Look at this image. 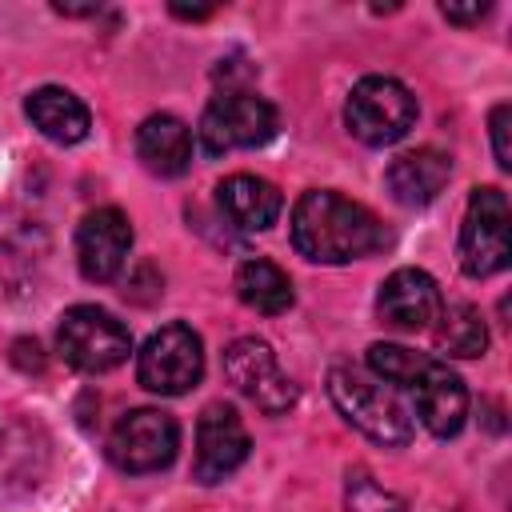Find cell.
Returning <instances> with one entry per match:
<instances>
[{
	"instance_id": "cell-18",
	"label": "cell",
	"mask_w": 512,
	"mask_h": 512,
	"mask_svg": "<svg viewBox=\"0 0 512 512\" xmlns=\"http://www.w3.org/2000/svg\"><path fill=\"white\" fill-rule=\"evenodd\" d=\"M236 296L264 316H280L292 308V280L272 260L256 256V260H244L236 268Z\"/></svg>"
},
{
	"instance_id": "cell-6",
	"label": "cell",
	"mask_w": 512,
	"mask_h": 512,
	"mask_svg": "<svg viewBox=\"0 0 512 512\" xmlns=\"http://www.w3.org/2000/svg\"><path fill=\"white\" fill-rule=\"evenodd\" d=\"M272 136H276V108L264 96L244 88H228L200 116V140L212 156L256 148V144H268Z\"/></svg>"
},
{
	"instance_id": "cell-13",
	"label": "cell",
	"mask_w": 512,
	"mask_h": 512,
	"mask_svg": "<svg viewBox=\"0 0 512 512\" xmlns=\"http://www.w3.org/2000/svg\"><path fill=\"white\" fill-rule=\"evenodd\" d=\"M444 300H440V288L428 272L420 268H396L384 284H380V296H376V316L396 328V332H420V328H432L436 316H440Z\"/></svg>"
},
{
	"instance_id": "cell-2",
	"label": "cell",
	"mask_w": 512,
	"mask_h": 512,
	"mask_svg": "<svg viewBox=\"0 0 512 512\" xmlns=\"http://www.w3.org/2000/svg\"><path fill=\"white\" fill-rule=\"evenodd\" d=\"M328 396L352 428H360L368 440H376L384 448H404L416 432L412 412L400 400V392L372 372H360L348 364L332 368L328 372Z\"/></svg>"
},
{
	"instance_id": "cell-20",
	"label": "cell",
	"mask_w": 512,
	"mask_h": 512,
	"mask_svg": "<svg viewBox=\"0 0 512 512\" xmlns=\"http://www.w3.org/2000/svg\"><path fill=\"white\" fill-rule=\"evenodd\" d=\"M344 504H348V512H404V500L396 492H388L384 484H376L364 468L348 472Z\"/></svg>"
},
{
	"instance_id": "cell-21",
	"label": "cell",
	"mask_w": 512,
	"mask_h": 512,
	"mask_svg": "<svg viewBox=\"0 0 512 512\" xmlns=\"http://www.w3.org/2000/svg\"><path fill=\"white\" fill-rule=\"evenodd\" d=\"M488 128H492L496 164H500V168H512V108H508V104H496L492 116H488Z\"/></svg>"
},
{
	"instance_id": "cell-8",
	"label": "cell",
	"mask_w": 512,
	"mask_h": 512,
	"mask_svg": "<svg viewBox=\"0 0 512 512\" xmlns=\"http://www.w3.org/2000/svg\"><path fill=\"white\" fill-rule=\"evenodd\" d=\"M176 448H180V428L160 408H136L120 416L108 436V460L132 476L168 468L176 460Z\"/></svg>"
},
{
	"instance_id": "cell-7",
	"label": "cell",
	"mask_w": 512,
	"mask_h": 512,
	"mask_svg": "<svg viewBox=\"0 0 512 512\" xmlns=\"http://www.w3.org/2000/svg\"><path fill=\"white\" fill-rule=\"evenodd\" d=\"M508 200L500 188H476L460 224V268L476 280L508 268Z\"/></svg>"
},
{
	"instance_id": "cell-19",
	"label": "cell",
	"mask_w": 512,
	"mask_h": 512,
	"mask_svg": "<svg viewBox=\"0 0 512 512\" xmlns=\"http://www.w3.org/2000/svg\"><path fill=\"white\" fill-rule=\"evenodd\" d=\"M436 348L448 352V356H460V360L484 356L488 328H484L480 308H472V304H444L440 316H436Z\"/></svg>"
},
{
	"instance_id": "cell-15",
	"label": "cell",
	"mask_w": 512,
	"mask_h": 512,
	"mask_svg": "<svg viewBox=\"0 0 512 512\" xmlns=\"http://www.w3.org/2000/svg\"><path fill=\"white\" fill-rule=\"evenodd\" d=\"M136 156L156 176H184L192 164V132L184 120L156 112L136 128Z\"/></svg>"
},
{
	"instance_id": "cell-17",
	"label": "cell",
	"mask_w": 512,
	"mask_h": 512,
	"mask_svg": "<svg viewBox=\"0 0 512 512\" xmlns=\"http://www.w3.org/2000/svg\"><path fill=\"white\" fill-rule=\"evenodd\" d=\"M24 112H28V120H32L48 140H56V144H80V140L88 136V128H92V116H88V108L80 104V96H72L68 88H56V84L36 88V92L24 100Z\"/></svg>"
},
{
	"instance_id": "cell-5",
	"label": "cell",
	"mask_w": 512,
	"mask_h": 512,
	"mask_svg": "<svg viewBox=\"0 0 512 512\" xmlns=\"http://www.w3.org/2000/svg\"><path fill=\"white\" fill-rule=\"evenodd\" d=\"M136 376L156 396H184L204 376V344L188 324H164L136 356Z\"/></svg>"
},
{
	"instance_id": "cell-11",
	"label": "cell",
	"mask_w": 512,
	"mask_h": 512,
	"mask_svg": "<svg viewBox=\"0 0 512 512\" xmlns=\"http://www.w3.org/2000/svg\"><path fill=\"white\" fill-rule=\"evenodd\" d=\"M404 388L412 392L416 416H420V424H424L432 436H456V432L464 428L468 392H464L460 376H456L448 364L424 356L420 368H416V376H412Z\"/></svg>"
},
{
	"instance_id": "cell-4",
	"label": "cell",
	"mask_w": 512,
	"mask_h": 512,
	"mask_svg": "<svg viewBox=\"0 0 512 512\" xmlns=\"http://www.w3.org/2000/svg\"><path fill=\"white\" fill-rule=\"evenodd\" d=\"M56 348L80 372H108L128 360L132 336L112 312H104L96 304H76L60 316Z\"/></svg>"
},
{
	"instance_id": "cell-16",
	"label": "cell",
	"mask_w": 512,
	"mask_h": 512,
	"mask_svg": "<svg viewBox=\"0 0 512 512\" xmlns=\"http://www.w3.org/2000/svg\"><path fill=\"white\" fill-rule=\"evenodd\" d=\"M216 200H220V212L244 228V232H260V228H272L284 200L276 192V184H268L264 176H248V172H236L228 180H220L216 188Z\"/></svg>"
},
{
	"instance_id": "cell-12",
	"label": "cell",
	"mask_w": 512,
	"mask_h": 512,
	"mask_svg": "<svg viewBox=\"0 0 512 512\" xmlns=\"http://www.w3.org/2000/svg\"><path fill=\"white\" fill-rule=\"evenodd\" d=\"M132 248V224L120 208H96L76 228V264L92 284H108L120 276Z\"/></svg>"
},
{
	"instance_id": "cell-14",
	"label": "cell",
	"mask_w": 512,
	"mask_h": 512,
	"mask_svg": "<svg viewBox=\"0 0 512 512\" xmlns=\"http://www.w3.org/2000/svg\"><path fill=\"white\" fill-rule=\"evenodd\" d=\"M448 176H452V160L440 148H416V152H404L388 164L384 184H388L396 204L420 208V204H428L444 192Z\"/></svg>"
},
{
	"instance_id": "cell-22",
	"label": "cell",
	"mask_w": 512,
	"mask_h": 512,
	"mask_svg": "<svg viewBox=\"0 0 512 512\" xmlns=\"http://www.w3.org/2000/svg\"><path fill=\"white\" fill-rule=\"evenodd\" d=\"M440 12H444V20H452V24H480V20L488 16V4H468V8H460V4H444Z\"/></svg>"
},
{
	"instance_id": "cell-3",
	"label": "cell",
	"mask_w": 512,
	"mask_h": 512,
	"mask_svg": "<svg viewBox=\"0 0 512 512\" xmlns=\"http://www.w3.org/2000/svg\"><path fill=\"white\" fill-rule=\"evenodd\" d=\"M344 124L364 144H396L416 124V96L392 76H364L348 92Z\"/></svg>"
},
{
	"instance_id": "cell-9",
	"label": "cell",
	"mask_w": 512,
	"mask_h": 512,
	"mask_svg": "<svg viewBox=\"0 0 512 512\" xmlns=\"http://www.w3.org/2000/svg\"><path fill=\"white\" fill-rule=\"evenodd\" d=\"M224 376L232 380V388L240 396H248L268 416H280V412H288L296 404V384L280 372L276 352L256 336H240V340L228 344Z\"/></svg>"
},
{
	"instance_id": "cell-1",
	"label": "cell",
	"mask_w": 512,
	"mask_h": 512,
	"mask_svg": "<svg viewBox=\"0 0 512 512\" xmlns=\"http://www.w3.org/2000/svg\"><path fill=\"white\" fill-rule=\"evenodd\" d=\"M292 244L316 264H352L388 244L384 224L356 200L312 188L292 208Z\"/></svg>"
},
{
	"instance_id": "cell-23",
	"label": "cell",
	"mask_w": 512,
	"mask_h": 512,
	"mask_svg": "<svg viewBox=\"0 0 512 512\" xmlns=\"http://www.w3.org/2000/svg\"><path fill=\"white\" fill-rule=\"evenodd\" d=\"M172 16H184V20H204V16H212V8H184V4H172Z\"/></svg>"
},
{
	"instance_id": "cell-10",
	"label": "cell",
	"mask_w": 512,
	"mask_h": 512,
	"mask_svg": "<svg viewBox=\"0 0 512 512\" xmlns=\"http://www.w3.org/2000/svg\"><path fill=\"white\" fill-rule=\"evenodd\" d=\"M248 460V432L236 408L228 404H208L200 424H196V460L192 476L200 484H220Z\"/></svg>"
}]
</instances>
